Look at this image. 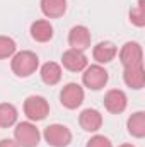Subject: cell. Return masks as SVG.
<instances>
[{"label":"cell","mask_w":145,"mask_h":147,"mask_svg":"<svg viewBox=\"0 0 145 147\" xmlns=\"http://www.w3.org/2000/svg\"><path fill=\"white\" fill-rule=\"evenodd\" d=\"M118 57H119L123 69L144 65V50H142L140 43H137V41H126L121 46V50L118 51Z\"/></svg>","instance_id":"cell-6"},{"label":"cell","mask_w":145,"mask_h":147,"mask_svg":"<svg viewBox=\"0 0 145 147\" xmlns=\"http://www.w3.org/2000/svg\"><path fill=\"white\" fill-rule=\"evenodd\" d=\"M79 125L85 132H97L103 127V115L94 108H87L79 115Z\"/></svg>","instance_id":"cell-12"},{"label":"cell","mask_w":145,"mask_h":147,"mask_svg":"<svg viewBox=\"0 0 145 147\" xmlns=\"http://www.w3.org/2000/svg\"><path fill=\"white\" fill-rule=\"evenodd\" d=\"M118 147H135L133 144H121V146H118Z\"/></svg>","instance_id":"cell-23"},{"label":"cell","mask_w":145,"mask_h":147,"mask_svg":"<svg viewBox=\"0 0 145 147\" xmlns=\"http://www.w3.org/2000/svg\"><path fill=\"white\" fill-rule=\"evenodd\" d=\"M91 39H92V36H91V31H89L87 26L77 24L68 31V46L72 50L85 51L91 46Z\"/></svg>","instance_id":"cell-8"},{"label":"cell","mask_w":145,"mask_h":147,"mask_svg":"<svg viewBox=\"0 0 145 147\" xmlns=\"http://www.w3.org/2000/svg\"><path fill=\"white\" fill-rule=\"evenodd\" d=\"M10 69L17 77H29L39 69V58L31 50L15 51L10 60Z\"/></svg>","instance_id":"cell-1"},{"label":"cell","mask_w":145,"mask_h":147,"mask_svg":"<svg viewBox=\"0 0 145 147\" xmlns=\"http://www.w3.org/2000/svg\"><path fill=\"white\" fill-rule=\"evenodd\" d=\"M130 22L137 28L145 26V0H138L137 5L130 10Z\"/></svg>","instance_id":"cell-19"},{"label":"cell","mask_w":145,"mask_h":147,"mask_svg":"<svg viewBox=\"0 0 145 147\" xmlns=\"http://www.w3.org/2000/svg\"><path fill=\"white\" fill-rule=\"evenodd\" d=\"M43 137L46 144L51 147H68L72 142V132L67 125L62 123H51L44 128Z\"/></svg>","instance_id":"cell-4"},{"label":"cell","mask_w":145,"mask_h":147,"mask_svg":"<svg viewBox=\"0 0 145 147\" xmlns=\"http://www.w3.org/2000/svg\"><path fill=\"white\" fill-rule=\"evenodd\" d=\"M85 147H113V142L109 140L108 137L97 134V135H92V137L87 140Z\"/></svg>","instance_id":"cell-21"},{"label":"cell","mask_w":145,"mask_h":147,"mask_svg":"<svg viewBox=\"0 0 145 147\" xmlns=\"http://www.w3.org/2000/svg\"><path fill=\"white\" fill-rule=\"evenodd\" d=\"M109 80V74L108 70L99 65V63H94V65H87L84 70H82V84L87 87V89H92V91H99L103 89Z\"/></svg>","instance_id":"cell-3"},{"label":"cell","mask_w":145,"mask_h":147,"mask_svg":"<svg viewBox=\"0 0 145 147\" xmlns=\"http://www.w3.org/2000/svg\"><path fill=\"white\" fill-rule=\"evenodd\" d=\"M62 65L70 72H82L89 65V62H87V57L84 51H77V50L68 48L62 55Z\"/></svg>","instance_id":"cell-10"},{"label":"cell","mask_w":145,"mask_h":147,"mask_svg":"<svg viewBox=\"0 0 145 147\" xmlns=\"http://www.w3.org/2000/svg\"><path fill=\"white\" fill-rule=\"evenodd\" d=\"M39 139H41V134H39V128L33 121H21V123H15V128H14V140L19 144V147H36L39 144Z\"/></svg>","instance_id":"cell-2"},{"label":"cell","mask_w":145,"mask_h":147,"mask_svg":"<svg viewBox=\"0 0 145 147\" xmlns=\"http://www.w3.org/2000/svg\"><path fill=\"white\" fill-rule=\"evenodd\" d=\"M128 106V98L121 89H109L104 96V108L113 113V115H119L126 110Z\"/></svg>","instance_id":"cell-9"},{"label":"cell","mask_w":145,"mask_h":147,"mask_svg":"<svg viewBox=\"0 0 145 147\" xmlns=\"http://www.w3.org/2000/svg\"><path fill=\"white\" fill-rule=\"evenodd\" d=\"M29 33H31V38L34 41H38V43H46V41H50L53 38V26L46 19H38V21H34L31 24Z\"/></svg>","instance_id":"cell-14"},{"label":"cell","mask_w":145,"mask_h":147,"mask_svg":"<svg viewBox=\"0 0 145 147\" xmlns=\"http://www.w3.org/2000/svg\"><path fill=\"white\" fill-rule=\"evenodd\" d=\"M50 113V103L43 96H28L24 101V115L28 116L29 121H41L48 116Z\"/></svg>","instance_id":"cell-5"},{"label":"cell","mask_w":145,"mask_h":147,"mask_svg":"<svg viewBox=\"0 0 145 147\" xmlns=\"http://www.w3.org/2000/svg\"><path fill=\"white\" fill-rule=\"evenodd\" d=\"M39 77L46 86H56L62 80V67L56 62H46L39 69Z\"/></svg>","instance_id":"cell-15"},{"label":"cell","mask_w":145,"mask_h":147,"mask_svg":"<svg viewBox=\"0 0 145 147\" xmlns=\"http://www.w3.org/2000/svg\"><path fill=\"white\" fill-rule=\"evenodd\" d=\"M84 98H85L84 87L77 82H68L60 91V103L67 110H77L84 103Z\"/></svg>","instance_id":"cell-7"},{"label":"cell","mask_w":145,"mask_h":147,"mask_svg":"<svg viewBox=\"0 0 145 147\" xmlns=\"http://www.w3.org/2000/svg\"><path fill=\"white\" fill-rule=\"evenodd\" d=\"M126 128L128 134L135 139H144L145 137V113L144 111H137L133 113L128 121H126Z\"/></svg>","instance_id":"cell-17"},{"label":"cell","mask_w":145,"mask_h":147,"mask_svg":"<svg viewBox=\"0 0 145 147\" xmlns=\"http://www.w3.org/2000/svg\"><path fill=\"white\" fill-rule=\"evenodd\" d=\"M0 147H19V144L14 139H2L0 140Z\"/></svg>","instance_id":"cell-22"},{"label":"cell","mask_w":145,"mask_h":147,"mask_svg":"<svg viewBox=\"0 0 145 147\" xmlns=\"http://www.w3.org/2000/svg\"><path fill=\"white\" fill-rule=\"evenodd\" d=\"M39 5L48 19H58L67 12V0H41Z\"/></svg>","instance_id":"cell-16"},{"label":"cell","mask_w":145,"mask_h":147,"mask_svg":"<svg viewBox=\"0 0 145 147\" xmlns=\"http://www.w3.org/2000/svg\"><path fill=\"white\" fill-rule=\"evenodd\" d=\"M116 55H118V48L111 41H99L92 50V57H94L96 63H99V65L113 62L116 58Z\"/></svg>","instance_id":"cell-11"},{"label":"cell","mask_w":145,"mask_h":147,"mask_svg":"<svg viewBox=\"0 0 145 147\" xmlns=\"http://www.w3.org/2000/svg\"><path fill=\"white\" fill-rule=\"evenodd\" d=\"M17 51V45L12 38L0 36V60L12 58V55Z\"/></svg>","instance_id":"cell-20"},{"label":"cell","mask_w":145,"mask_h":147,"mask_svg":"<svg viewBox=\"0 0 145 147\" xmlns=\"http://www.w3.org/2000/svg\"><path fill=\"white\" fill-rule=\"evenodd\" d=\"M123 80L128 87L138 91L145 86V69L144 65H135V67H126L123 70Z\"/></svg>","instance_id":"cell-13"},{"label":"cell","mask_w":145,"mask_h":147,"mask_svg":"<svg viewBox=\"0 0 145 147\" xmlns=\"http://www.w3.org/2000/svg\"><path fill=\"white\" fill-rule=\"evenodd\" d=\"M17 108L10 103H0V128H9L17 123Z\"/></svg>","instance_id":"cell-18"}]
</instances>
